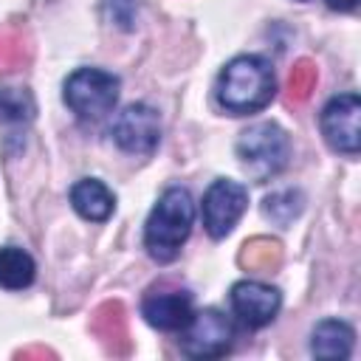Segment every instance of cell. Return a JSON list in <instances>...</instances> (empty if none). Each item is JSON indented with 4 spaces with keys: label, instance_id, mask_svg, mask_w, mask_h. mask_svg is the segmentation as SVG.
<instances>
[{
    "label": "cell",
    "instance_id": "18",
    "mask_svg": "<svg viewBox=\"0 0 361 361\" xmlns=\"http://www.w3.org/2000/svg\"><path fill=\"white\" fill-rule=\"evenodd\" d=\"M34 113H37V102H34L31 90H17V87L0 90V121L3 124L31 121Z\"/></svg>",
    "mask_w": 361,
    "mask_h": 361
},
{
    "label": "cell",
    "instance_id": "9",
    "mask_svg": "<svg viewBox=\"0 0 361 361\" xmlns=\"http://www.w3.org/2000/svg\"><path fill=\"white\" fill-rule=\"evenodd\" d=\"M231 310L234 316L257 330V327H265L276 319L279 307H282V296L276 288L259 282V279H243V282H234L231 285Z\"/></svg>",
    "mask_w": 361,
    "mask_h": 361
},
{
    "label": "cell",
    "instance_id": "2",
    "mask_svg": "<svg viewBox=\"0 0 361 361\" xmlns=\"http://www.w3.org/2000/svg\"><path fill=\"white\" fill-rule=\"evenodd\" d=\"M192 223H195L192 195L180 186L166 189L152 206L144 226V245L149 257L158 262H172L180 254V245L192 231Z\"/></svg>",
    "mask_w": 361,
    "mask_h": 361
},
{
    "label": "cell",
    "instance_id": "20",
    "mask_svg": "<svg viewBox=\"0 0 361 361\" xmlns=\"http://www.w3.org/2000/svg\"><path fill=\"white\" fill-rule=\"evenodd\" d=\"M327 6L333 11H353L358 6V0H327Z\"/></svg>",
    "mask_w": 361,
    "mask_h": 361
},
{
    "label": "cell",
    "instance_id": "3",
    "mask_svg": "<svg viewBox=\"0 0 361 361\" xmlns=\"http://www.w3.org/2000/svg\"><path fill=\"white\" fill-rule=\"evenodd\" d=\"M288 155H290L288 133L274 121L251 124L237 138V158L243 161L245 172L254 180H268L276 172H282L288 164Z\"/></svg>",
    "mask_w": 361,
    "mask_h": 361
},
{
    "label": "cell",
    "instance_id": "21",
    "mask_svg": "<svg viewBox=\"0 0 361 361\" xmlns=\"http://www.w3.org/2000/svg\"><path fill=\"white\" fill-rule=\"evenodd\" d=\"M20 355H54L51 350H42V347H31V350H25V353H20Z\"/></svg>",
    "mask_w": 361,
    "mask_h": 361
},
{
    "label": "cell",
    "instance_id": "22",
    "mask_svg": "<svg viewBox=\"0 0 361 361\" xmlns=\"http://www.w3.org/2000/svg\"><path fill=\"white\" fill-rule=\"evenodd\" d=\"M299 3H305V0H299Z\"/></svg>",
    "mask_w": 361,
    "mask_h": 361
},
{
    "label": "cell",
    "instance_id": "1",
    "mask_svg": "<svg viewBox=\"0 0 361 361\" xmlns=\"http://www.w3.org/2000/svg\"><path fill=\"white\" fill-rule=\"evenodd\" d=\"M217 104L231 116H248L271 104L276 96V76L268 59L243 54L226 62L214 85Z\"/></svg>",
    "mask_w": 361,
    "mask_h": 361
},
{
    "label": "cell",
    "instance_id": "5",
    "mask_svg": "<svg viewBox=\"0 0 361 361\" xmlns=\"http://www.w3.org/2000/svg\"><path fill=\"white\" fill-rule=\"evenodd\" d=\"M180 333H183L180 350L189 358H220L231 350V341H234L231 322L214 307H203L192 313L189 324Z\"/></svg>",
    "mask_w": 361,
    "mask_h": 361
},
{
    "label": "cell",
    "instance_id": "10",
    "mask_svg": "<svg viewBox=\"0 0 361 361\" xmlns=\"http://www.w3.org/2000/svg\"><path fill=\"white\" fill-rule=\"evenodd\" d=\"M192 313V296L186 290H147L141 299V316L158 330H183Z\"/></svg>",
    "mask_w": 361,
    "mask_h": 361
},
{
    "label": "cell",
    "instance_id": "12",
    "mask_svg": "<svg viewBox=\"0 0 361 361\" xmlns=\"http://www.w3.org/2000/svg\"><path fill=\"white\" fill-rule=\"evenodd\" d=\"M71 206L76 209V214H82L85 220H93V223H102L113 214L116 209V197L113 192L96 180V178H85V180H76L71 186Z\"/></svg>",
    "mask_w": 361,
    "mask_h": 361
},
{
    "label": "cell",
    "instance_id": "13",
    "mask_svg": "<svg viewBox=\"0 0 361 361\" xmlns=\"http://www.w3.org/2000/svg\"><path fill=\"white\" fill-rule=\"evenodd\" d=\"M353 341H355V330L341 322V319H324L313 327L310 336V353L316 358H347L353 353Z\"/></svg>",
    "mask_w": 361,
    "mask_h": 361
},
{
    "label": "cell",
    "instance_id": "14",
    "mask_svg": "<svg viewBox=\"0 0 361 361\" xmlns=\"http://www.w3.org/2000/svg\"><path fill=\"white\" fill-rule=\"evenodd\" d=\"M34 274H37V265L28 251H23L17 245L0 248V288L23 290L34 282Z\"/></svg>",
    "mask_w": 361,
    "mask_h": 361
},
{
    "label": "cell",
    "instance_id": "15",
    "mask_svg": "<svg viewBox=\"0 0 361 361\" xmlns=\"http://www.w3.org/2000/svg\"><path fill=\"white\" fill-rule=\"evenodd\" d=\"M237 262L245 268V271H257V274H265V271H276L279 262H282V245L271 237H251L243 248H240V257Z\"/></svg>",
    "mask_w": 361,
    "mask_h": 361
},
{
    "label": "cell",
    "instance_id": "16",
    "mask_svg": "<svg viewBox=\"0 0 361 361\" xmlns=\"http://www.w3.org/2000/svg\"><path fill=\"white\" fill-rule=\"evenodd\" d=\"M28 59H31V45L25 34L14 25H3L0 28V73L20 71Z\"/></svg>",
    "mask_w": 361,
    "mask_h": 361
},
{
    "label": "cell",
    "instance_id": "11",
    "mask_svg": "<svg viewBox=\"0 0 361 361\" xmlns=\"http://www.w3.org/2000/svg\"><path fill=\"white\" fill-rule=\"evenodd\" d=\"M90 327L96 333V338L104 344L107 353L113 355H124L130 350V338H127V313L121 302H104L96 307Z\"/></svg>",
    "mask_w": 361,
    "mask_h": 361
},
{
    "label": "cell",
    "instance_id": "4",
    "mask_svg": "<svg viewBox=\"0 0 361 361\" xmlns=\"http://www.w3.org/2000/svg\"><path fill=\"white\" fill-rule=\"evenodd\" d=\"M62 96L79 118H102L118 102V76L99 68H79L65 79Z\"/></svg>",
    "mask_w": 361,
    "mask_h": 361
},
{
    "label": "cell",
    "instance_id": "6",
    "mask_svg": "<svg viewBox=\"0 0 361 361\" xmlns=\"http://www.w3.org/2000/svg\"><path fill=\"white\" fill-rule=\"evenodd\" d=\"M319 127H322L324 141L336 152L358 155V149H361V102H358V93L333 96L319 116Z\"/></svg>",
    "mask_w": 361,
    "mask_h": 361
},
{
    "label": "cell",
    "instance_id": "8",
    "mask_svg": "<svg viewBox=\"0 0 361 361\" xmlns=\"http://www.w3.org/2000/svg\"><path fill=\"white\" fill-rule=\"evenodd\" d=\"M113 141L130 155H149L161 141V116L144 102L127 104L113 121Z\"/></svg>",
    "mask_w": 361,
    "mask_h": 361
},
{
    "label": "cell",
    "instance_id": "7",
    "mask_svg": "<svg viewBox=\"0 0 361 361\" xmlns=\"http://www.w3.org/2000/svg\"><path fill=\"white\" fill-rule=\"evenodd\" d=\"M245 206H248V189L243 183L228 178L214 180L203 195V226L209 237L214 240L226 237L243 217Z\"/></svg>",
    "mask_w": 361,
    "mask_h": 361
},
{
    "label": "cell",
    "instance_id": "19",
    "mask_svg": "<svg viewBox=\"0 0 361 361\" xmlns=\"http://www.w3.org/2000/svg\"><path fill=\"white\" fill-rule=\"evenodd\" d=\"M316 79H319L316 65L310 59H299L290 71V79H288V102H305L313 93Z\"/></svg>",
    "mask_w": 361,
    "mask_h": 361
},
{
    "label": "cell",
    "instance_id": "17",
    "mask_svg": "<svg viewBox=\"0 0 361 361\" xmlns=\"http://www.w3.org/2000/svg\"><path fill=\"white\" fill-rule=\"evenodd\" d=\"M302 206H305L302 192H296V189H279V192H274V195H268L262 200V214L271 217L279 226H288L290 220H296L302 214Z\"/></svg>",
    "mask_w": 361,
    "mask_h": 361
}]
</instances>
